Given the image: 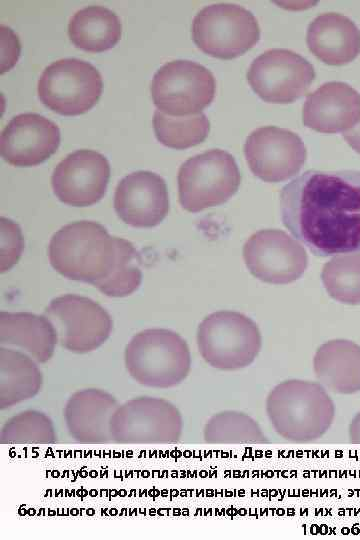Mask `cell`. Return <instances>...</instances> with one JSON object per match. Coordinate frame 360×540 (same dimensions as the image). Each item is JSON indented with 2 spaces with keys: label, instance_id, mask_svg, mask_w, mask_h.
Masks as SVG:
<instances>
[{
  "label": "cell",
  "instance_id": "1",
  "mask_svg": "<svg viewBox=\"0 0 360 540\" xmlns=\"http://www.w3.org/2000/svg\"><path fill=\"white\" fill-rule=\"evenodd\" d=\"M284 226L314 255L360 253V170H307L280 192Z\"/></svg>",
  "mask_w": 360,
  "mask_h": 540
},
{
  "label": "cell",
  "instance_id": "2",
  "mask_svg": "<svg viewBox=\"0 0 360 540\" xmlns=\"http://www.w3.org/2000/svg\"><path fill=\"white\" fill-rule=\"evenodd\" d=\"M121 240L111 236L97 222H73L52 236L49 260L52 267L64 277L98 288L118 267Z\"/></svg>",
  "mask_w": 360,
  "mask_h": 540
},
{
  "label": "cell",
  "instance_id": "3",
  "mask_svg": "<svg viewBox=\"0 0 360 540\" xmlns=\"http://www.w3.org/2000/svg\"><path fill=\"white\" fill-rule=\"evenodd\" d=\"M266 413L275 432L297 443L319 439L331 427L335 405L320 384L286 380L277 384L266 398Z\"/></svg>",
  "mask_w": 360,
  "mask_h": 540
},
{
  "label": "cell",
  "instance_id": "4",
  "mask_svg": "<svg viewBox=\"0 0 360 540\" xmlns=\"http://www.w3.org/2000/svg\"><path fill=\"white\" fill-rule=\"evenodd\" d=\"M125 366L139 384L153 388H171L189 374L191 355L186 341L176 332L152 328L130 340L125 349Z\"/></svg>",
  "mask_w": 360,
  "mask_h": 540
},
{
  "label": "cell",
  "instance_id": "5",
  "mask_svg": "<svg viewBox=\"0 0 360 540\" xmlns=\"http://www.w3.org/2000/svg\"><path fill=\"white\" fill-rule=\"evenodd\" d=\"M197 345L202 358L220 370L249 366L262 346L257 324L236 311H217L206 316L197 329Z\"/></svg>",
  "mask_w": 360,
  "mask_h": 540
},
{
  "label": "cell",
  "instance_id": "6",
  "mask_svg": "<svg viewBox=\"0 0 360 540\" xmlns=\"http://www.w3.org/2000/svg\"><path fill=\"white\" fill-rule=\"evenodd\" d=\"M240 182L234 157L225 150L211 149L180 166L179 202L185 210L199 212L226 202L237 192Z\"/></svg>",
  "mask_w": 360,
  "mask_h": 540
},
{
  "label": "cell",
  "instance_id": "7",
  "mask_svg": "<svg viewBox=\"0 0 360 540\" xmlns=\"http://www.w3.org/2000/svg\"><path fill=\"white\" fill-rule=\"evenodd\" d=\"M192 38L204 53L232 59L259 41L260 27L248 9L232 3H216L205 6L195 15Z\"/></svg>",
  "mask_w": 360,
  "mask_h": 540
},
{
  "label": "cell",
  "instance_id": "8",
  "mask_svg": "<svg viewBox=\"0 0 360 540\" xmlns=\"http://www.w3.org/2000/svg\"><path fill=\"white\" fill-rule=\"evenodd\" d=\"M183 418L170 401L139 397L126 401L115 410L110 433L113 442L122 444H164L179 441Z\"/></svg>",
  "mask_w": 360,
  "mask_h": 540
},
{
  "label": "cell",
  "instance_id": "9",
  "mask_svg": "<svg viewBox=\"0 0 360 540\" xmlns=\"http://www.w3.org/2000/svg\"><path fill=\"white\" fill-rule=\"evenodd\" d=\"M216 82L210 70L190 60L165 63L154 74L151 96L158 110L172 116L200 113L213 100Z\"/></svg>",
  "mask_w": 360,
  "mask_h": 540
},
{
  "label": "cell",
  "instance_id": "10",
  "mask_svg": "<svg viewBox=\"0 0 360 540\" xmlns=\"http://www.w3.org/2000/svg\"><path fill=\"white\" fill-rule=\"evenodd\" d=\"M102 88V77L92 64L77 58H64L43 70L38 81V96L51 110L73 116L92 108Z\"/></svg>",
  "mask_w": 360,
  "mask_h": 540
},
{
  "label": "cell",
  "instance_id": "11",
  "mask_svg": "<svg viewBox=\"0 0 360 540\" xmlns=\"http://www.w3.org/2000/svg\"><path fill=\"white\" fill-rule=\"evenodd\" d=\"M43 315L52 322L61 346L74 353L97 349L112 331L109 313L92 299L75 294L54 298Z\"/></svg>",
  "mask_w": 360,
  "mask_h": 540
},
{
  "label": "cell",
  "instance_id": "12",
  "mask_svg": "<svg viewBox=\"0 0 360 540\" xmlns=\"http://www.w3.org/2000/svg\"><path fill=\"white\" fill-rule=\"evenodd\" d=\"M315 78L313 65L288 49H270L256 57L247 71L254 92L270 103H291L303 96Z\"/></svg>",
  "mask_w": 360,
  "mask_h": 540
},
{
  "label": "cell",
  "instance_id": "13",
  "mask_svg": "<svg viewBox=\"0 0 360 540\" xmlns=\"http://www.w3.org/2000/svg\"><path fill=\"white\" fill-rule=\"evenodd\" d=\"M250 273L270 284H288L299 279L308 265L305 249L287 233L264 229L251 235L243 247Z\"/></svg>",
  "mask_w": 360,
  "mask_h": 540
},
{
  "label": "cell",
  "instance_id": "14",
  "mask_svg": "<svg viewBox=\"0 0 360 540\" xmlns=\"http://www.w3.org/2000/svg\"><path fill=\"white\" fill-rule=\"evenodd\" d=\"M244 154L255 176L265 182H282L298 174L307 151L296 133L277 126H263L249 134Z\"/></svg>",
  "mask_w": 360,
  "mask_h": 540
},
{
  "label": "cell",
  "instance_id": "15",
  "mask_svg": "<svg viewBox=\"0 0 360 540\" xmlns=\"http://www.w3.org/2000/svg\"><path fill=\"white\" fill-rule=\"evenodd\" d=\"M110 177V165L94 150H77L55 167L51 184L57 198L71 206H89L104 196Z\"/></svg>",
  "mask_w": 360,
  "mask_h": 540
},
{
  "label": "cell",
  "instance_id": "16",
  "mask_svg": "<svg viewBox=\"0 0 360 540\" xmlns=\"http://www.w3.org/2000/svg\"><path fill=\"white\" fill-rule=\"evenodd\" d=\"M114 208L120 219L133 227L158 225L169 211L164 179L151 171L128 174L116 187Z\"/></svg>",
  "mask_w": 360,
  "mask_h": 540
},
{
  "label": "cell",
  "instance_id": "17",
  "mask_svg": "<svg viewBox=\"0 0 360 540\" xmlns=\"http://www.w3.org/2000/svg\"><path fill=\"white\" fill-rule=\"evenodd\" d=\"M60 144V130L37 113L13 117L0 135V154L14 166H34L49 158Z\"/></svg>",
  "mask_w": 360,
  "mask_h": 540
},
{
  "label": "cell",
  "instance_id": "18",
  "mask_svg": "<svg viewBox=\"0 0 360 540\" xmlns=\"http://www.w3.org/2000/svg\"><path fill=\"white\" fill-rule=\"evenodd\" d=\"M360 118V94L341 81L324 83L309 93L303 105V124L321 133L345 132Z\"/></svg>",
  "mask_w": 360,
  "mask_h": 540
},
{
  "label": "cell",
  "instance_id": "19",
  "mask_svg": "<svg viewBox=\"0 0 360 540\" xmlns=\"http://www.w3.org/2000/svg\"><path fill=\"white\" fill-rule=\"evenodd\" d=\"M118 406L111 394L100 389H84L73 393L64 408L70 436L85 444L111 442L110 422Z\"/></svg>",
  "mask_w": 360,
  "mask_h": 540
},
{
  "label": "cell",
  "instance_id": "20",
  "mask_svg": "<svg viewBox=\"0 0 360 540\" xmlns=\"http://www.w3.org/2000/svg\"><path fill=\"white\" fill-rule=\"evenodd\" d=\"M309 50L329 65H344L360 53V29L347 16L329 12L317 16L306 34Z\"/></svg>",
  "mask_w": 360,
  "mask_h": 540
},
{
  "label": "cell",
  "instance_id": "21",
  "mask_svg": "<svg viewBox=\"0 0 360 540\" xmlns=\"http://www.w3.org/2000/svg\"><path fill=\"white\" fill-rule=\"evenodd\" d=\"M313 369L318 382L336 394L360 391V345L346 339L323 343L316 351Z\"/></svg>",
  "mask_w": 360,
  "mask_h": 540
},
{
  "label": "cell",
  "instance_id": "22",
  "mask_svg": "<svg viewBox=\"0 0 360 540\" xmlns=\"http://www.w3.org/2000/svg\"><path fill=\"white\" fill-rule=\"evenodd\" d=\"M58 341L52 322L45 315L29 312L0 313V343L27 352L40 363L53 355Z\"/></svg>",
  "mask_w": 360,
  "mask_h": 540
},
{
  "label": "cell",
  "instance_id": "23",
  "mask_svg": "<svg viewBox=\"0 0 360 540\" xmlns=\"http://www.w3.org/2000/svg\"><path fill=\"white\" fill-rule=\"evenodd\" d=\"M121 32L119 17L103 6L92 5L78 10L68 24V35L72 43L89 52L112 48L119 41Z\"/></svg>",
  "mask_w": 360,
  "mask_h": 540
},
{
  "label": "cell",
  "instance_id": "24",
  "mask_svg": "<svg viewBox=\"0 0 360 540\" xmlns=\"http://www.w3.org/2000/svg\"><path fill=\"white\" fill-rule=\"evenodd\" d=\"M42 373L35 361L20 351L0 348V408L33 398L41 389Z\"/></svg>",
  "mask_w": 360,
  "mask_h": 540
},
{
  "label": "cell",
  "instance_id": "25",
  "mask_svg": "<svg viewBox=\"0 0 360 540\" xmlns=\"http://www.w3.org/2000/svg\"><path fill=\"white\" fill-rule=\"evenodd\" d=\"M209 444H263L268 439L260 425L248 414L226 410L214 414L203 429Z\"/></svg>",
  "mask_w": 360,
  "mask_h": 540
},
{
  "label": "cell",
  "instance_id": "26",
  "mask_svg": "<svg viewBox=\"0 0 360 540\" xmlns=\"http://www.w3.org/2000/svg\"><path fill=\"white\" fill-rule=\"evenodd\" d=\"M153 127L163 145L185 149L201 143L207 137L210 123L203 112L172 116L157 109L153 115Z\"/></svg>",
  "mask_w": 360,
  "mask_h": 540
},
{
  "label": "cell",
  "instance_id": "27",
  "mask_svg": "<svg viewBox=\"0 0 360 540\" xmlns=\"http://www.w3.org/2000/svg\"><path fill=\"white\" fill-rule=\"evenodd\" d=\"M321 278L333 299L349 305L360 304V254L331 259L323 266Z\"/></svg>",
  "mask_w": 360,
  "mask_h": 540
},
{
  "label": "cell",
  "instance_id": "28",
  "mask_svg": "<svg viewBox=\"0 0 360 540\" xmlns=\"http://www.w3.org/2000/svg\"><path fill=\"white\" fill-rule=\"evenodd\" d=\"M2 444H50L56 441L52 420L43 412L26 410L11 417L0 432Z\"/></svg>",
  "mask_w": 360,
  "mask_h": 540
},
{
  "label": "cell",
  "instance_id": "29",
  "mask_svg": "<svg viewBox=\"0 0 360 540\" xmlns=\"http://www.w3.org/2000/svg\"><path fill=\"white\" fill-rule=\"evenodd\" d=\"M141 258L133 244L122 238L121 255L116 271L98 287V290L109 297H125L130 295L141 284Z\"/></svg>",
  "mask_w": 360,
  "mask_h": 540
},
{
  "label": "cell",
  "instance_id": "30",
  "mask_svg": "<svg viewBox=\"0 0 360 540\" xmlns=\"http://www.w3.org/2000/svg\"><path fill=\"white\" fill-rule=\"evenodd\" d=\"M0 270L5 272L12 268L21 256L23 237L20 227L12 220L0 219Z\"/></svg>",
  "mask_w": 360,
  "mask_h": 540
},
{
  "label": "cell",
  "instance_id": "31",
  "mask_svg": "<svg viewBox=\"0 0 360 540\" xmlns=\"http://www.w3.org/2000/svg\"><path fill=\"white\" fill-rule=\"evenodd\" d=\"M346 142L360 154V118L357 123L347 131L342 133Z\"/></svg>",
  "mask_w": 360,
  "mask_h": 540
},
{
  "label": "cell",
  "instance_id": "32",
  "mask_svg": "<svg viewBox=\"0 0 360 540\" xmlns=\"http://www.w3.org/2000/svg\"><path fill=\"white\" fill-rule=\"evenodd\" d=\"M348 435L350 443L360 445V411L351 420Z\"/></svg>",
  "mask_w": 360,
  "mask_h": 540
}]
</instances>
